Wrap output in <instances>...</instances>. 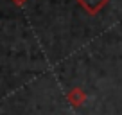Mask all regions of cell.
<instances>
[{
  "instance_id": "1",
  "label": "cell",
  "mask_w": 122,
  "mask_h": 115,
  "mask_svg": "<svg viewBox=\"0 0 122 115\" xmlns=\"http://www.w3.org/2000/svg\"><path fill=\"white\" fill-rule=\"evenodd\" d=\"M110 0H77V4L84 9L90 16H95L106 7V4Z\"/></svg>"
},
{
  "instance_id": "2",
  "label": "cell",
  "mask_w": 122,
  "mask_h": 115,
  "mask_svg": "<svg viewBox=\"0 0 122 115\" xmlns=\"http://www.w3.org/2000/svg\"><path fill=\"white\" fill-rule=\"evenodd\" d=\"M66 101H68L70 106L79 108V106H83L84 101H86V92H84L81 86H76V88H72L68 94H66Z\"/></svg>"
},
{
  "instance_id": "3",
  "label": "cell",
  "mask_w": 122,
  "mask_h": 115,
  "mask_svg": "<svg viewBox=\"0 0 122 115\" xmlns=\"http://www.w3.org/2000/svg\"><path fill=\"white\" fill-rule=\"evenodd\" d=\"M11 2H13L15 5H18V7H22V5L25 4V2H27V0H11Z\"/></svg>"
}]
</instances>
